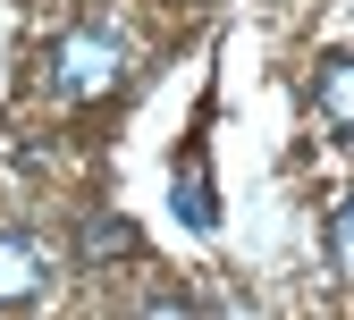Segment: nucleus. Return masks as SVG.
Segmentation results:
<instances>
[{
    "mask_svg": "<svg viewBox=\"0 0 354 320\" xmlns=\"http://www.w3.org/2000/svg\"><path fill=\"white\" fill-rule=\"evenodd\" d=\"M177 219H186V227H219V203H211L203 152H186V169H177Z\"/></svg>",
    "mask_w": 354,
    "mask_h": 320,
    "instance_id": "39448f33",
    "label": "nucleus"
},
{
    "mask_svg": "<svg viewBox=\"0 0 354 320\" xmlns=\"http://www.w3.org/2000/svg\"><path fill=\"white\" fill-rule=\"evenodd\" d=\"M76 253L102 270V261H136V253H144V236H136V219H118V211H93V219L76 227Z\"/></svg>",
    "mask_w": 354,
    "mask_h": 320,
    "instance_id": "7ed1b4c3",
    "label": "nucleus"
},
{
    "mask_svg": "<svg viewBox=\"0 0 354 320\" xmlns=\"http://www.w3.org/2000/svg\"><path fill=\"white\" fill-rule=\"evenodd\" d=\"M42 287H51V253H42L34 236H17V227H0V312L34 303Z\"/></svg>",
    "mask_w": 354,
    "mask_h": 320,
    "instance_id": "f03ea898",
    "label": "nucleus"
},
{
    "mask_svg": "<svg viewBox=\"0 0 354 320\" xmlns=\"http://www.w3.org/2000/svg\"><path fill=\"white\" fill-rule=\"evenodd\" d=\"M329 261H337V279L354 287V194L329 211Z\"/></svg>",
    "mask_w": 354,
    "mask_h": 320,
    "instance_id": "423d86ee",
    "label": "nucleus"
},
{
    "mask_svg": "<svg viewBox=\"0 0 354 320\" xmlns=\"http://www.w3.org/2000/svg\"><path fill=\"white\" fill-rule=\"evenodd\" d=\"M313 110H321L337 135H354V51H337V59L313 76Z\"/></svg>",
    "mask_w": 354,
    "mask_h": 320,
    "instance_id": "20e7f679",
    "label": "nucleus"
},
{
    "mask_svg": "<svg viewBox=\"0 0 354 320\" xmlns=\"http://www.w3.org/2000/svg\"><path fill=\"white\" fill-rule=\"evenodd\" d=\"M51 84L68 102H110L118 84H127V42L110 26H68L51 42Z\"/></svg>",
    "mask_w": 354,
    "mask_h": 320,
    "instance_id": "f257e3e1",
    "label": "nucleus"
}]
</instances>
